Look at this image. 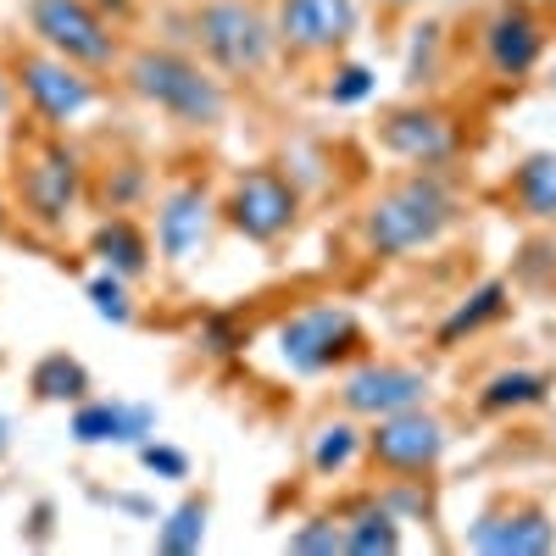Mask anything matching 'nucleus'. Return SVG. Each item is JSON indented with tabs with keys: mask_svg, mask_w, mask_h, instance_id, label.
<instances>
[{
	"mask_svg": "<svg viewBox=\"0 0 556 556\" xmlns=\"http://www.w3.org/2000/svg\"><path fill=\"white\" fill-rule=\"evenodd\" d=\"M7 190L28 235L62 240L89 212V151L73 134L45 128L17 112L7 128Z\"/></svg>",
	"mask_w": 556,
	"mask_h": 556,
	"instance_id": "nucleus-1",
	"label": "nucleus"
},
{
	"mask_svg": "<svg viewBox=\"0 0 556 556\" xmlns=\"http://www.w3.org/2000/svg\"><path fill=\"white\" fill-rule=\"evenodd\" d=\"M117 84H123V96H134L139 106L167 117L178 134H217L235 117V84L223 73H212L190 45H178V39L128 45Z\"/></svg>",
	"mask_w": 556,
	"mask_h": 556,
	"instance_id": "nucleus-2",
	"label": "nucleus"
},
{
	"mask_svg": "<svg viewBox=\"0 0 556 556\" xmlns=\"http://www.w3.org/2000/svg\"><path fill=\"white\" fill-rule=\"evenodd\" d=\"M173 34L228 84H262L278 67L273 0H184Z\"/></svg>",
	"mask_w": 556,
	"mask_h": 556,
	"instance_id": "nucleus-3",
	"label": "nucleus"
},
{
	"mask_svg": "<svg viewBox=\"0 0 556 556\" xmlns=\"http://www.w3.org/2000/svg\"><path fill=\"white\" fill-rule=\"evenodd\" d=\"M456 223H462L456 190L434 167H412V173L390 178L384 190L362 206V245L384 262H395V256L440 245Z\"/></svg>",
	"mask_w": 556,
	"mask_h": 556,
	"instance_id": "nucleus-4",
	"label": "nucleus"
},
{
	"mask_svg": "<svg viewBox=\"0 0 556 556\" xmlns=\"http://www.w3.org/2000/svg\"><path fill=\"white\" fill-rule=\"evenodd\" d=\"M0 56H7V67H12L23 117H34L45 128L73 134L78 123H89L112 101V89H106L101 73H89V67H78V62H67L56 51H45V45H34L28 34L12 39V45H0Z\"/></svg>",
	"mask_w": 556,
	"mask_h": 556,
	"instance_id": "nucleus-5",
	"label": "nucleus"
},
{
	"mask_svg": "<svg viewBox=\"0 0 556 556\" xmlns=\"http://www.w3.org/2000/svg\"><path fill=\"white\" fill-rule=\"evenodd\" d=\"M301 212H306V190L290 167L278 162H251V167H235L217 190V217L235 240L256 245V251H273L285 245L295 228H301Z\"/></svg>",
	"mask_w": 556,
	"mask_h": 556,
	"instance_id": "nucleus-6",
	"label": "nucleus"
},
{
	"mask_svg": "<svg viewBox=\"0 0 556 556\" xmlns=\"http://www.w3.org/2000/svg\"><path fill=\"white\" fill-rule=\"evenodd\" d=\"M278 367L290 379H323V374H345V367L362 356L367 334L351 306L340 301H312V306H295L290 317L273 323L267 334Z\"/></svg>",
	"mask_w": 556,
	"mask_h": 556,
	"instance_id": "nucleus-7",
	"label": "nucleus"
},
{
	"mask_svg": "<svg viewBox=\"0 0 556 556\" xmlns=\"http://www.w3.org/2000/svg\"><path fill=\"white\" fill-rule=\"evenodd\" d=\"M217 190L223 184L195 167V173H173L156 184V201H151V240H156V262L184 273L212 256V240H217Z\"/></svg>",
	"mask_w": 556,
	"mask_h": 556,
	"instance_id": "nucleus-8",
	"label": "nucleus"
},
{
	"mask_svg": "<svg viewBox=\"0 0 556 556\" xmlns=\"http://www.w3.org/2000/svg\"><path fill=\"white\" fill-rule=\"evenodd\" d=\"M23 28L34 45L56 51L101 78H117L123 56H128V28H117L96 0H23Z\"/></svg>",
	"mask_w": 556,
	"mask_h": 556,
	"instance_id": "nucleus-9",
	"label": "nucleus"
},
{
	"mask_svg": "<svg viewBox=\"0 0 556 556\" xmlns=\"http://www.w3.org/2000/svg\"><path fill=\"white\" fill-rule=\"evenodd\" d=\"M273 28H278V62H340L351 39L362 34L356 0H273Z\"/></svg>",
	"mask_w": 556,
	"mask_h": 556,
	"instance_id": "nucleus-10",
	"label": "nucleus"
},
{
	"mask_svg": "<svg viewBox=\"0 0 556 556\" xmlns=\"http://www.w3.org/2000/svg\"><path fill=\"white\" fill-rule=\"evenodd\" d=\"M445 445H451V429L429 406H406V412L374 417V429H367V462H374L379 473H395V479L434 473Z\"/></svg>",
	"mask_w": 556,
	"mask_h": 556,
	"instance_id": "nucleus-11",
	"label": "nucleus"
},
{
	"mask_svg": "<svg viewBox=\"0 0 556 556\" xmlns=\"http://www.w3.org/2000/svg\"><path fill=\"white\" fill-rule=\"evenodd\" d=\"M340 406L351 417H390L406 406H429V374L412 362H351L340 374Z\"/></svg>",
	"mask_w": 556,
	"mask_h": 556,
	"instance_id": "nucleus-12",
	"label": "nucleus"
},
{
	"mask_svg": "<svg viewBox=\"0 0 556 556\" xmlns=\"http://www.w3.org/2000/svg\"><path fill=\"white\" fill-rule=\"evenodd\" d=\"M479 51H484V67L506 84L529 78L540 62H545V23L529 0H501V7L484 17L479 28Z\"/></svg>",
	"mask_w": 556,
	"mask_h": 556,
	"instance_id": "nucleus-13",
	"label": "nucleus"
},
{
	"mask_svg": "<svg viewBox=\"0 0 556 556\" xmlns=\"http://www.w3.org/2000/svg\"><path fill=\"white\" fill-rule=\"evenodd\" d=\"M379 146L395 156V162H406V167H445L451 156H456V123L440 112V106H429V101H406V106H390L384 117H379Z\"/></svg>",
	"mask_w": 556,
	"mask_h": 556,
	"instance_id": "nucleus-14",
	"label": "nucleus"
},
{
	"mask_svg": "<svg viewBox=\"0 0 556 556\" xmlns=\"http://www.w3.org/2000/svg\"><path fill=\"white\" fill-rule=\"evenodd\" d=\"M462 545L479 556H545L556 551V523L540 501H495Z\"/></svg>",
	"mask_w": 556,
	"mask_h": 556,
	"instance_id": "nucleus-15",
	"label": "nucleus"
},
{
	"mask_svg": "<svg viewBox=\"0 0 556 556\" xmlns=\"http://www.w3.org/2000/svg\"><path fill=\"white\" fill-rule=\"evenodd\" d=\"M156 429H162V412L151 401H128V395H89L67 417V434L84 451H96V445H128V451H139Z\"/></svg>",
	"mask_w": 556,
	"mask_h": 556,
	"instance_id": "nucleus-16",
	"label": "nucleus"
},
{
	"mask_svg": "<svg viewBox=\"0 0 556 556\" xmlns=\"http://www.w3.org/2000/svg\"><path fill=\"white\" fill-rule=\"evenodd\" d=\"M156 201V167L134 146L112 139V156L89 151V212H139Z\"/></svg>",
	"mask_w": 556,
	"mask_h": 556,
	"instance_id": "nucleus-17",
	"label": "nucleus"
},
{
	"mask_svg": "<svg viewBox=\"0 0 556 556\" xmlns=\"http://www.w3.org/2000/svg\"><path fill=\"white\" fill-rule=\"evenodd\" d=\"M84 251L96 256L106 273H123L128 285L151 278V267H156V240H151V228L139 223L134 212H101L96 228H89V240H84Z\"/></svg>",
	"mask_w": 556,
	"mask_h": 556,
	"instance_id": "nucleus-18",
	"label": "nucleus"
},
{
	"mask_svg": "<svg viewBox=\"0 0 556 556\" xmlns=\"http://www.w3.org/2000/svg\"><path fill=\"white\" fill-rule=\"evenodd\" d=\"M345 523V551L351 556H395L401 551V513L384 495H362L356 506L340 513Z\"/></svg>",
	"mask_w": 556,
	"mask_h": 556,
	"instance_id": "nucleus-19",
	"label": "nucleus"
},
{
	"mask_svg": "<svg viewBox=\"0 0 556 556\" xmlns=\"http://www.w3.org/2000/svg\"><path fill=\"white\" fill-rule=\"evenodd\" d=\"M28 395L39 406H78V401L96 395V374H89L73 351H45L28 367Z\"/></svg>",
	"mask_w": 556,
	"mask_h": 556,
	"instance_id": "nucleus-20",
	"label": "nucleus"
},
{
	"mask_svg": "<svg viewBox=\"0 0 556 556\" xmlns=\"http://www.w3.org/2000/svg\"><path fill=\"white\" fill-rule=\"evenodd\" d=\"M206 523H212V495L206 490H190V495H178L167 513L156 518L151 545L162 556H195L206 545Z\"/></svg>",
	"mask_w": 556,
	"mask_h": 556,
	"instance_id": "nucleus-21",
	"label": "nucleus"
},
{
	"mask_svg": "<svg viewBox=\"0 0 556 556\" xmlns=\"http://www.w3.org/2000/svg\"><path fill=\"white\" fill-rule=\"evenodd\" d=\"M362 456H367V434L356 429V417L345 412V417H329V424L312 434V445H306V468H312L317 479H345Z\"/></svg>",
	"mask_w": 556,
	"mask_h": 556,
	"instance_id": "nucleus-22",
	"label": "nucleus"
},
{
	"mask_svg": "<svg viewBox=\"0 0 556 556\" xmlns=\"http://www.w3.org/2000/svg\"><path fill=\"white\" fill-rule=\"evenodd\" d=\"M506 195L518 201L523 217L534 223H556V151H534L513 167V178H506Z\"/></svg>",
	"mask_w": 556,
	"mask_h": 556,
	"instance_id": "nucleus-23",
	"label": "nucleus"
},
{
	"mask_svg": "<svg viewBox=\"0 0 556 556\" xmlns=\"http://www.w3.org/2000/svg\"><path fill=\"white\" fill-rule=\"evenodd\" d=\"M506 306H513V290H506L501 285V278H490V285H479L468 301H462L445 323H440V345H462V340H468V334H479V329H490V323L495 317H506Z\"/></svg>",
	"mask_w": 556,
	"mask_h": 556,
	"instance_id": "nucleus-24",
	"label": "nucleus"
},
{
	"mask_svg": "<svg viewBox=\"0 0 556 556\" xmlns=\"http://www.w3.org/2000/svg\"><path fill=\"white\" fill-rule=\"evenodd\" d=\"M551 395V379L534 374V367H506V374H495L484 390H479V412H523V406H540Z\"/></svg>",
	"mask_w": 556,
	"mask_h": 556,
	"instance_id": "nucleus-25",
	"label": "nucleus"
},
{
	"mask_svg": "<svg viewBox=\"0 0 556 556\" xmlns=\"http://www.w3.org/2000/svg\"><path fill=\"white\" fill-rule=\"evenodd\" d=\"M84 295H89V306H96V317H106V323H117V329H128V323H139V301H134V285L123 273H96V278H84Z\"/></svg>",
	"mask_w": 556,
	"mask_h": 556,
	"instance_id": "nucleus-26",
	"label": "nucleus"
},
{
	"mask_svg": "<svg viewBox=\"0 0 556 556\" xmlns=\"http://www.w3.org/2000/svg\"><path fill=\"white\" fill-rule=\"evenodd\" d=\"M285 551H295V556H340V551H345V523H340V513H312L306 523H295V529L285 534Z\"/></svg>",
	"mask_w": 556,
	"mask_h": 556,
	"instance_id": "nucleus-27",
	"label": "nucleus"
},
{
	"mask_svg": "<svg viewBox=\"0 0 556 556\" xmlns=\"http://www.w3.org/2000/svg\"><path fill=\"white\" fill-rule=\"evenodd\" d=\"M195 340H201V351H206V356L228 362V356H240V351H245L251 329H245V323H240L235 312H206V317H201V329H195Z\"/></svg>",
	"mask_w": 556,
	"mask_h": 556,
	"instance_id": "nucleus-28",
	"label": "nucleus"
},
{
	"mask_svg": "<svg viewBox=\"0 0 556 556\" xmlns=\"http://www.w3.org/2000/svg\"><path fill=\"white\" fill-rule=\"evenodd\" d=\"M134 456H139V468H146V473H156L162 484H184V479L195 473V456L184 451V445H167L162 434H151V440L139 445Z\"/></svg>",
	"mask_w": 556,
	"mask_h": 556,
	"instance_id": "nucleus-29",
	"label": "nucleus"
},
{
	"mask_svg": "<svg viewBox=\"0 0 556 556\" xmlns=\"http://www.w3.org/2000/svg\"><path fill=\"white\" fill-rule=\"evenodd\" d=\"M374 89H379L374 67H362V62H334L329 84H323V101H329V106H362V101H374Z\"/></svg>",
	"mask_w": 556,
	"mask_h": 556,
	"instance_id": "nucleus-30",
	"label": "nucleus"
},
{
	"mask_svg": "<svg viewBox=\"0 0 556 556\" xmlns=\"http://www.w3.org/2000/svg\"><path fill=\"white\" fill-rule=\"evenodd\" d=\"M434 51H440V23L417 28V39H412V62H406V78H412V84H429V73H434Z\"/></svg>",
	"mask_w": 556,
	"mask_h": 556,
	"instance_id": "nucleus-31",
	"label": "nucleus"
},
{
	"mask_svg": "<svg viewBox=\"0 0 556 556\" xmlns=\"http://www.w3.org/2000/svg\"><path fill=\"white\" fill-rule=\"evenodd\" d=\"M89 501L96 506H117V513H128V518H139V523H156L162 513H156V501H146V495H128V490H89Z\"/></svg>",
	"mask_w": 556,
	"mask_h": 556,
	"instance_id": "nucleus-32",
	"label": "nucleus"
},
{
	"mask_svg": "<svg viewBox=\"0 0 556 556\" xmlns=\"http://www.w3.org/2000/svg\"><path fill=\"white\" fill-rule=\"evenodd\" d=\"M23 106H17V84H12V67H7V56H0V128H12V117H17Z\"/></svg>",
	"mask_w": 556,
	"mask_h": 556,
	"instance_id": "nucleus-33",
	"label": "nucleus"
},
{
	"mask_svg": "<svg viewBox=\"0 0 556 556\" xmlns=\"http://www.w3.org/2000/svg\"><path fill=\"white\" fill-rule=\"evenodd\" d=\"M51 518H56V501H34V513H28V540L34 545L51 540Z\"/></svg>",
	"mask_w": 556,
	"mask_h": 556,
	"instance_id": "nucleus-34",
	"label": "nucleus"
},
{
	"mask_svg": "<svg viewBox=\"0 0 556 556\" xmlns=\"http://www.w3.org/2000/svg\"><path fill=\"white\" fill-rule=\"evenodd\" d=\"M96 7H101V12H106L117 28H128V23L139 17V0H96Z\"/></svg>",
	"mask_w": 556,
	"mask_h": 556,
	"instance_id": "nucleus-35",
	"label": "nucleus"
},
{
	"mask_svg": "<svg viewBox=\"0 0 556 556\" xmlns=\"http://www.w3.org/2000/svg\"><path fill=\"white\" fill-rule=\"evenodd\" d=\"M17 223V212H12V190H7V173H0V235Z\"/></svg>",
	"mask_w": 556,
	"mask_h": 556,
	"instance_id": "nucleus-36",
	"label": "nucleus"
},
{
	"mask_svg": "<svg viewBox=\"0 0 556 556\" xmlns=\"http://www.w3.org/2000/svg\"><path fill=\"white\" fill-rule=\"evenodd\" d=\"M384 12H412V7H424V0H379Z\"/></svg>",
	"mask_w": 556,
	"mask_h": 556,
	"instance_id": "nucleus-37",
	"label": "nucleus"
},
{
	"mask_svg": "<svg viewBox=\"0 0 556 556\" xmlns=\"http://www.w3.org/2000/svg\"><path fill=\"white\" fill-rule=\"evenodd\" d=\"M12 445V424H7V417H0V451H7Z\"/></svg>",
	"mask_w": 556,
	"mask_h": 556,
	"instance_id": "nucleus-38",
	"label": "nucleus"
},
{
	"mask_svg": "<svg viewBox=\"0 0 556 556\" xmlns=\"http://www.w3.org/2000/svg\"><path fill=\"white\" fill-rule=\"evenodd\" d=\"M551 84H556V62H551Z\"/></svg>",
	"mask_w": 556,
	"mask_h": 556,
	"instance_id": "nucleus-39",
	"label": "nucleus"
}]
</instances>
